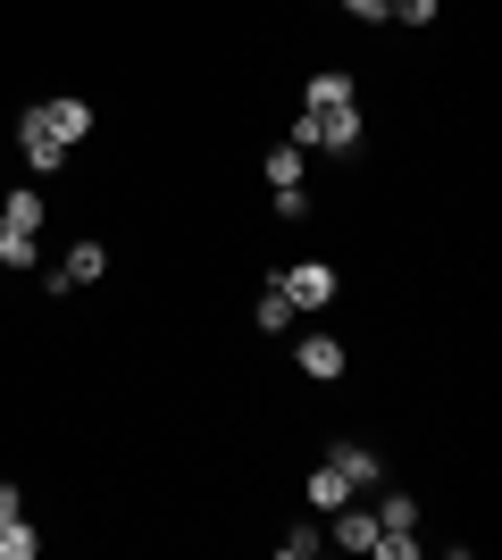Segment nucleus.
<instances>
[{
	"label": "nucleus",
	"instance_id": "f257e3e1",
	"mask_svg": "<svg viewBox=\"0 0 502 560\" xmlns=\"http://www.w3.org/2000/svg\"><path fill=\"white\" fill-rule=\"evenodd\" d=\"M17 135H50V142H68V151H75V142L93 135V101H84V93H50V101H34V109L17 117Z\"/></svg>",
	"mask_w": 502,
	"mask_h": 560
},
{
	"label": "nucleus",
	"instance_id": "f03ea898",
	"mask_svg": "<svg viewBox=\"0 0 502 560\" xmlns=\"http://www.w3.org/2000/svg\"><path fill=\"white\" fill-rule=\"evenodd\" d=\"M285 142H302V151H360V101H343V109H302Z\"/></svg>",
	"mask_w": 502,
	"mask_h": 560
},
{
	"label": "nucleus",
	"instance_id": "7ed1b4c3",
	"mask_svg": "<svg viewBox=\"0 0 502 560\" xmlns=\"http://www.w3.org/2000/svg\"><path fill=\"white\" fill-rule=\"evenodd\" d=\"M109 277V243H93V234H75L68 243V259H59V268H50V293H75V284H101Z\"/></svg>",
	"mask_w": 502,
	"mask_h": 560
},
{
	"label": "nucleus",
	"instance_id": "20e7f679",
	"mask_svg": "<svg viewBox=\"0 0 502 560\" xmlns=\"http://www.w3.org/2000/svg\"><path fill=\"white\" fill-rule=\"evenodd\" d=\"M277 284H285L293 310H327L335 302V268L327 259H293V268H277Z\"/></svg>",
	"mask_w": 502,
	"mask_h": 560
},
{
	"label": "nucleus",
	"instance_id": "39448f33",
	"mask_svg": "<svg viewBox=\"0 0 502 560\" xmlns=\"http://www.w3.org/2000/svg\"><path fill=\"white\" fill-rule=\"evenodd\" d=\"M260 176H268V192H302L311 185V151H302V142H277L260 160Z\"/></svg>",
	"mask_w": 502,
	"mask_h": 560
},
{
	"label": "nucleus",
	"instance_id": "423d86ee",
	"mask_svg": "<svg viewBox=\"0 0 502 560\" xmlns=\"http://www.w3.org/2000/svg\"><path fill=\"white\" fill-rule=\"evenodd\" d=\"M293 360H302V376H318V385H335V376H343V360H352V351L335 343V335H302V343H293Z\"/></svg>",
	"mask_w": 502,
	"mask_h": 560
},
{
	"label": "nucleus",
	"instance_id": "0eeeda50",
	"mask_svg": "<svg viewBox=\"0 0 502 560\" xmlns=\"http://www.w3.org/2000/svg\"><path fill=\"white\" fill-rule=\"evenodd\" d=\"M335 527H327V544H343V552H377V511H352V502H343V511H327Z\"/></svg>",
	"mask_w": 502,
	"mask_h": 560
},
{
	"label": "nucleus",
	"instance_id": "6e6552de",
	"mask_svg": "<svg viewBox=\"0 0 502 560\" xmlns=\"http://www.w3.org/2000/svg\"><path fill=\"white\" fill-rule=\"evenodd\" d=\"M343 101H360V93H352V75H343V68H318V75H311V93H302V109H343Z\"/></svg>",
	"mask_w": 502,
	"mask_h": 560
},
{
	"label": "nucleus",
	"instance_id": "1a4fd4ad",
	"mask_svg": "<svg viewBox=\"0 0 502 560\" xmlns=\"http://www.w3.org/2000/svg\"><path fill=\"white\" fill-rule=\"evenodd\" d=\"M327 460L343 468V477H352V493H360V486H377V477H385V460H377V452H369V444H335Z\"/></svg>",
	"mask_w": 502,
	"mask_h": 560
},
{
	"label": "nucleus",
	"instance_id": "9d476101",
	"mask_svg": "<svg viewBox=\"0 0 502 560\" xmlns=\"http://www.w3.org/2000/svg\"><path fill=\"white\" fill-rule=\"evenodd\" d=\"M343 502H352V477H343V468H311V511H343Z\"/></svg>",
	"mask_w": 502,
	"mask_h": 560
},
{
	"label": "nucleus",
	"instance_id": "9b49d317",
	"mask_svg": "<svg viewBox=\"0 0 502 560\" xmlns=\"http://www.w3.org/2000/svg\"><path fill=\"white\" fill-rule=\"evenodd\" d=\"M43 210H50V201H43L34 185H17L9 201H0V218H9V226H25V234H43Z\"/></svg>",
	"mask_w": 502,
	"mask_h": 560
},
{
	"label": "nucleus",
	"instance_id": "f8f14e48",
	"mask_svg": "<svg viewBox=\"0 0 502 560\" xmlns=\"http://www.w3.org/2000/svg\"><path fill=\"white\" fill-rule=\"evenodd\" d=\"M25 142V167H34V176H59V167H68V142H50V135H17Z\"/></svg>",
	"mask_w": 502,
	"mask_h": 560
},
{
	"label": "nucleus",
	"instance_id": "ddd939ff",
	"mask_svg": "<svg viewBox=\"0 0 502 560\" xmlns=\"http://www.w3.org/2000/svg\"><path fill=\"white\" fill-rule=\"evenodd\" d=\"M252 318H260V335H285L293 318H302V310L285 302V284H268V293H260V310H252Z\"/></svg>",
	"mask_w": 502,
	"mask_h": 560
},
{
	"label": "nucleus",
	"instance_id": "4468645a",
	"mask_svg": "<svg viewBox=\"0 0 502 560\" xmlns=\"http://www.w3.org/2000/svg\"><path fill=\"white\" fill-rule=\"evenodd\" d=\"M402 527H419V502H410V493H385L377 502V536H402Z\"/></svg>",
	"mask_w": 502,
	"mask_h": 560
},
{
	"label": "nucleus",
	"instance_id": "2eb2a0df",
	"mask_svg": "<svg viewBox=\"0 0 502 560\" xmlns=\"http://www.w3.org/2000/svg\"><path fill=\"white\" fill-rule=\"evenodd\" d=\"M0 268H34V234L0 218Z\"/></svg>",
	"mask_w": 502,
	"mask_h": 560
},
{
	"label": "nucleus",
	"instance_id": "dca6fc26",
	"mask_svg": "<svg viewBox=\"0 0 502 560\" xmlns=\"http://www.w3.org/2000/svg\"><path fill=\"white\" fill-rule=\"evenodd\" d=\"M34 552H43V536H34L25 518H9V527H0V560H34Z\"/></svg>",
	"mask_w": 502,
	"mask_h": 560
},
{
	"label": "nucleus",
	"instance_id": "f3484780",
	"mask_svg": "<svg viewBox=\"0 0 502 560\" xmlns=\"http://www.w3.org/2000/svg\"><path fill=\"white\" fill-rule=\"evenodd\" d=\"M318 544H327V527H285V536H277V552H285V560H311Z\"/></svg>",
	"mask_w": 502,
	"mask_h": 560
},
{
	"label": "nucleus",
	"instance_id": "a211bd4d",
	"mask_svg": "<svg viewBox=\"0 0 502 560\" xmlns=\"http://www.w3.org/2000/svg\"><path fill=\"white\" fill-rule=\"evenodd\" d=\"M435 9H444V0H394V18H402V25H435Z\"/></svg>",
	"mask_w": 502,
	"mask_h": 560
},
{
	"label": "nucleus",
	"instance_id": "6ab92c4d",
	"mask_svg": "<svg viewBox=\"0 0 502 560\" xmlns=\"http://www.w3.org/2000/svg\"><path fill=\"white\" fill-rule=\"evenodd\" d=\"M377 552L385 560H419V536H410V527H402V536H377Z\"/></svg>",
	"mask_w": 502,
	"mask_h": 560
},
{
	"label": "nucleus",
	"instance_id": "aec40b11",
	"mask_svg": "<svg viewBox=\"0 0 502 560\" xmlns=\"http://www.w3.org/2000/svg\"><path fill=\"white\" fill-rule=\"evenodd\" d=\"M343 9H352L360 25H385V18H394V0H343Z\"/></svg>",
	"mask_w": 502,
	"mask_h": 560
},
{
	"label": "nucleus",
	"instance_id": "412c9836",
	"mask_svg": "<svg viewBox=\"0 0 502 560\" xmlns=\"http://www.w3.org/2000/svg\"><path fill=\"white\" fill-rule=\"evenodd\" d=\"M9 518H25V502H17V486H0V527H9Z\"/></svg>",
	"mask_w": 502,
	"mask_h": 560
}]
</instances>
